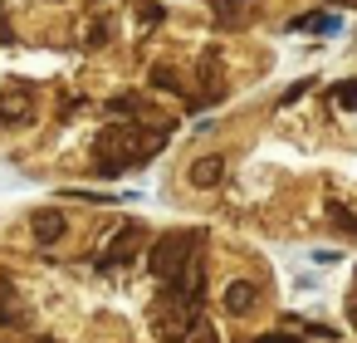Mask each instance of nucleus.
Instances as JSON below:
<instances>
[{"instance_id": "f257e3e1", "label": "nucleus", "mask_w": 357, "mask_h": 343, "mask_svg": "<svg viewBox=\"0 0 357 343\" xmlns=\"http://www.w3.org/2000/svg\"><path fill=\"white\" fill-rule=\"evenodd\" d=\"M172 128H142V123H108L93 138V167L98 177H123L128 167H147L162 147H167Z\"/></svg>"}, {"instance_id": "f03ea898", "label": "nucleus", "mask_w": 357, "mask_h": 343, "mask_svg": "<svg viewBox=\"0 0 357 343\" xmlns=\"http://www.w3.org/2000/svg\"><path fill=\"white\" fill-rule=\"evenodd\" d=\"M201 240H206V231H196V226H181V231H167L162 240H152V250H147V270H152V279H162V289L176 284L181 270L196 265Z\"/></svg>"}, {"instance_id": "7ed1b4c3", "label": "nucleus", "mask_w": 357, "mask_h": 343, "mask_svg": "<svg viewBox=\"0 0 357 343\" xmlns=\"http://www.w3.org/2000/svg\"><path fill=\"white\" fill-rule=\"evenodd\" d=\"M152 328H157L162 343H186L201 328V299H186V294L162 289V299L152 309Z\"/></svg>"}, {"instance_id": "20e7f679", "label": "nucleus", "mask_w": 357, "mask_h": 343, "mask_svg": "<svg viewBox=\"0 0 357 343\" xmlns=\"http://www.w3.org/2000/svg\"><path fill=\"white\" fill-rule=\"evenodd\" d=\"M142 240H147V226L142 221H128L123 231H113L108 235V245L98 250V260H93V270H123V265H132L137 260V250H142Z\"/></svg>"}, {"instance_id": "39448f33", "label": "nucleus", "mask_w": 357, "mask_h": 343, "mask_svg": "<svg viewBox=\"0 0 357 343\" xmlns=\"http://www.w3.org/2000/svg\"><path fill=\"white\" fill-rule=\"evenodd\" d=\"M35 118V89L30 84H10L6 94H0V123H30Z\"/></svg>"}, {"instance_id": "423d86ee", "label": "nucleus", "mask_w": 357, "mask_h": 343, "mask_svg": "<svg viewBox=\"0 0 357 343\" xmlns=\"http://www.w3.org/2000/svg\"><path fill=\"white\" fill-rule=\"evenodd\" d=\"M30 231H35V240L54 245V240L69 231V221H64V211H54V206H50V211H35V216H30Z\"/></svg>"}, {"instance_id": "0eeeda50", "label": "nucleus", "mask_w": 357, "mask_h": 343, "mask_svg": "<svg viewBox=\"0 0 357 343\" xmlns=\"http://www.w3.org/2000/svg\"><path fill=\"white\" fill-rule=\"evenodd\" d=\"M259 304V284L255 279H230V289H225V309L230 314H250Z\"/></svg>"}, {"instance_id": "6e6552de", "label": "nucleus", "mask_w": 357, "mask_h": 343, "mask_svg": "<svg viewBox=\"0 0 357 343\" xmlns=\"http://www.w3.org/2000/svg\"><path fill=\"white\" fill-rule=\"evenodd\" d=\"M220 177H225V157L211 152V157H196V162H191V182H196V187H215Z\"/></svg>"}, {"instance_id": "1a4fd4ad", "label": "nucleus", "mask_w": 357, "mask_h": 343, "mask_svg": "<svg viewBox=\"0 0 357 343\" xmlns=\"http://www.w3.org/2000/svg\"><path fill=\"white\" fill-rule=\"evenodd\" d=\"M337 15H318V10H308V15H298V20H289V30H313V35H337Z\"/></svg>"}, {"instance_id": "9d476101", "label": "nucleus", "mask_w": 357, "mask_h": 343, "mask_svg": "<svg viewBox=\"0 0 357 343\" xmlns=\"http://www.w3.org/2000/svg\"><path fill=\"white\" fill-rule=\"evenodd\" d=\"M0 323H20V299H15L10 275H0Z\"/></svg>"}, {"instance_id": "9b49d317", "label": "nucleus", "mask_w": 357, "mask_h": 343, "mask_svg": "<svg viewBox=\"0 0 357 343\" xmlns=\"http://www.w3.org/2000/svg\"><path fill=\"white\" fill-rule=\"evenodd\" d=\"M328 221L337 226V231H347V235H357V216L342 206V201H328Z\"/></svg>"}, {"instance_id": "f8f14e48", "label": "nucleus", "mask_w": 357, "mask_h": 343, "mask_svg": "<svg viewBox=\"0 0 357 343\" xmlns=\"http://www.w3.org/2000/svg\"><path fill=\"white\" fill-rule=\"evenodd\" d=\"M333 103H337L342 113H352V108H357V79H342V84H333Z\"/></svg>"}, {"instance_id": "ddd939ff", "label": "nucleus", "mask_w": 357, "mask_h": 343, "mask_svg": "<svg viewBox=\"0 0 357 343\" xmlns=\"http://www.w3.org/2000/svg\"><path fill=\"white\" fill-rule=\"evenodd\" d=\"M152 89H167V94H181V84H176V74H172L167 64H157V69H152Z\"/></svg>"}, {"instance_id": "4468645a", "label": "nucleus", "mask_w": 357, "mask_h": 343, "mask_svg": "<svg viewBox=\"0 0 357 343\" xmlns=\"http://www.w3.org/2000/svg\"><path fill=\"white\" fill-rule=\"evenodd\" d=\"M137 108H142L137 94H118V98H108V113H137Z\"/></svg>"}, {"instance_id": "2eb2a0df", "label": "nucleus", "mask_w": 357, "mask_h": 343, "mask_svg": "<svg viewBox=\"0 0 357 343\" xmlns=\"http://www.w3.org/2000/svg\"><path fill=\"white\" fill-rule=\"evenodd\" d=\"M186 343H220V338H215V328H211V323H201V328H196Z\"/></svg>"}, {"instance_id": "dca6fc26", "label": "nucleus", "mask_w": 357, "mask_h": 343, "mask_svg": "<svg viewBox=\"0 0 357 343\" xmlns=\"http://www.w3.org/2000/svg\"><path fill=\"white\" fill-rule=\"evenodd\" d=\"M255 343H298V338H294V333H259Z\"/></svg>"}, {"instance_id": "f3484780", "label": "nucleus", "mask_w": 357, "mask_h": 343, "mask_svg": "<svg viewBox=\"0 0 357 343\" xmlns=\"http://www.w3.org/2000/svg\"><path fill=\"white\" fill-rule=\"evenodd\" d=\"M15 35H10V25H6V10H0V45H10Z\"/></svg>"}, {"instance_id": "a211bd4d", "label": "nucleus", "mask_w": 357, "mask_h": 343, "mask_svg": "<svg viewBox=\"0 0 357 343\" xmlns=\"http://www.w3.org/2000/svg\"><path fill=\"white\" fill-rule=\"evenodd\" d=\"M347 314H352V328H357V294H352V304H347Z\"/></svg>"}, {"instance_id": "6ab92c4d", "label": "nucleus", "mask_w": 357, "mask_h": 343, "mask_svg": "<svg viewBox=\"0 0 357 343\" xmlns=\"http://www.w3.org/2000/svg\"><path fill=\"white\" fill-rule=\"evenodd\" d=\"M35 343H59V338H35Z\"/></svg>"}, {"instance_id": "aec40b11", "label": "nucleus", "mask_w": 357, "mask_h": 343, "mask_svg": "<svg viewBox=\"0 0 357 343\" xmlns=\"http://www.w3.org/2000/svg\"><path fill=\"white\" fill-rule=\"evenodd\" d=\"M328 6H347V0H328Z\"/></svg>"}]
</instances>
